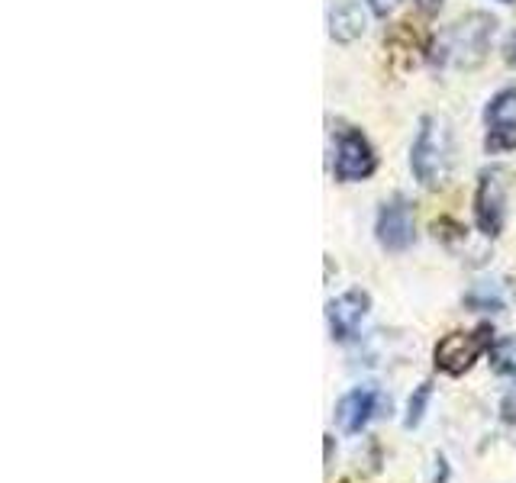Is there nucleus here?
Returning a JSON list of instances; mask_svg holds the SVG:
<instances>
[{
    "instance_id": "nucleus-14",
    "label": "nucleus",
    "mask_w": 516,
    "mask_h": 483,
    "mask_svg": "<svg viewBox=\"0 0 516 483\" xmlns=\"http://www.w3.org/2000/svg\"><path fill=\"white\" fill-rule=\"evenodd\" d=\"M507 62L516 68V36H510V46H507Z\"/></svg>"
},
{
    "instance_id": "nucleus-4",
    "label": "nucleus",
    "mask_w": 516,
    "mask_h": 483,
    "mask_svg": "<svg viewBox=\"0 0 516 483\" xmlns=\"http://www.w3.org/2000/svg\"><path fill=\"white\" fill-rule=\"evenodd\" d=\"M368 306H371V300L365 290H346V294H339L336 300H329L326 319H329L333 339H339V342L355 339L358 326H362V319L368 316Z\"/></svg>"
},
{
    "instance_id": "nucleus-7",
    "label": "nucleus",
    "mask_w": 516,
    "mask_h": 483,
    "mask_svg": "<svg viewBox=\"0 0 516 483\" xmlns=\"http://www.w3.org/2000/svg\"><path fill=\"white\" fill-rule=\"evenodd\" d=\"M475 216L487 236H497L500 226H504V181H500V174H484L481 178Z\"/></svg>"
},
{
    "instance_id": "nucleus-1",
    "label": "nucleus",
    "mask_w": 516,
    "mask_h": 483,
    "mask_svg": "<svg viewBox=\"0 0 516 483\" xmlns=\"http://www.w3.org/2000/svg\"><path fill=\"white\" fill-rule=\"evenodd\" d=\"M494 33V20L484 17V13H475L462 23H455L446 36L439 39V55L436 62L442 65H478L484 52H487V39Z\"/></svg>"
},
{
    "instance_id": "nucleus-16",
    "label": "nucleus",
    "mask_w": 516,
    "mask_h": 483,
    "mask_svg": "<svg viewBox=\"0 0 516 483\" xmlns=\"http://www.w3.org/2000/svg\"><path fill=\"white\" fill-rule=\"evenodd\" d=\"M504 4H510V0H504Z\"/></svg>"
},
{
    "instance_id": "nucleus-2",
    "label": "nucleus",
    "mask_w": 516,
    "mask_h": 483,
    "mask_svg": "<svg viewBox=\"0 0 516 483\" xmlns=\"http://www.w3.org/2000/svg\"><path fill=\"white\" fill-rule=\"evenodd\" d=\"M413 174L423 184H439L449 171V129L436 120H423V129L417 142H413Z\"/></svg>"
},
{
    "instance_id": "nucleus-13",
    "label": "nucleus",
    "mask_w": 516,
    "mask_h": 483,
    "mask_svg": "<svg viewBox=\"0 0 516 483\" xmlns=\"http://www.w3.org/2000/svg\"><path fill=\"white\" fill-rule=\"evenodd\" d=\"M368 4H371V10L378 13V17H387V13H391L400 4V0H368Z\"/></svg>"
},
{
    "instance_id": "nucleus-9",
    "label": "nucleus",
    "mask_w": 516,
    "mask_h": 483,
    "mask_svg": "<svg viewBox=\"0 0 516 483\" xmlns=\"http://www.w3.org/2000/svg\"><path fill=\"white\" fill-rule=\"evenodd\" d=\"M329 33L339 42H352L365 33V13L358 4H342L333 10V17H329Z\"/></svg>"
},
{
    "instance_id": "nucleus-5",
    "label": "nucleus",
    "mask_w": 516,
    "mask_h": 483,
    "mask_svg": "<svg viewBox=\"0 0 516 483\" xmlns=\"http://www.w3.org/2000/svg\"><path fill=\"white\" fill-rule=\"evenodd\" d=\"M381 406V393L375 387H355L336 403V426L346 435H358Z\"/></svg>"
},
{
    "instance_id": "nucleus-12",
    "label": "nucleus",
    "mask_w": 516,
    "mask_h": 483,
    "mask_svg": "<svg viewBox=\"0 0 516 483\" xmlns=\"http://www.w3.org/2000/svg\"><path fill=\"white\" fill-rule=\"evenodd\" d=\"M510 110H516V91H504V94H500V97L494 100V104L487 107V120L500 123Z\"/></svg>"
},
{
    "instance_id": "nucleus-11",
    "label": "nucleus",
    "mask_w": 516,
    "mask_h": 483,
    "mask_svg": "<svg viewBox=\"0 0 516 483\" xmlns=\"http://www.w3.org/2000/svg\"><path fill=\"white\" fill-rule=\"evenodd\" d=\"M507 149H516V123L500 120L487 133V152H507Z\"/></svg>"
},
{
    "instance_id": "nucleus-6",
    "label": "nucleus",
    "mask_w": 516,
    "mask_h": 483,
    "mask_svg": "<svg viewBox=\"0 0 516 483\" xmlns=\"http://www.w3.org/2000/svg\"><path fill=\"white\" fill-rule=\"evenodd\" d=\"M378 242L387 252H404L413 242V213L404 200L384 203V210L378 213Z\"/></svg>"
},
{
    "instance_id": "nucleus-15",
    "label": "nucleus",
    "mask_w": 516,
    "mask_h": 483,
    "mask_svg": "<svg viewBox=\"0 0 516 483\" xmlns=\"http://www.w3.org/2000/svg\"><path fill=\"white\" fill-rule=\"evenodd\" d=\"M420 4H423L426 10H433V7H439V4H442V0H420Z\"/></svg>"
},
{
    "instance_id": "nucleus-8",
    "label": "nucleus",
    "mask_w": 516,
    "mask_h": 483,
    "mask_svg": "<svg viewBox=\"0 0 516 483\" xmlns=\"http://www.w3.org/2000/svg\"><path fill=\"white\" fill-rule=\"evenodd\" d=\"M371 171H375V155H371L368 142L358 133L342 136L339 152H336V174L339 178L342 181H362Z\"/></svg>"
},
{
    "instance_id": "nucleus-10",
    "label": "nucleus",
    "mask_w": 516,
    "mask_h": 483,
    "mask_svg": "<svg viewBox=\"0 0 516 483\" xmlns=\"http://www.w3.org/2000/svg\"><path fill=\"white\" fill-rule=\"evenodd\" d=\"M429 400H433V384H420L417 390H413V397L407 403V416H404V426L407 429H417L423 416H426V406Z\"/></svg>"
},
{
    "instance_id": "nucleus-3",
    "label": "nucleus",
    "mask_w": 516,
    "mask_h": 483,
    "mask_svg": "<svg viewBox=\"0 0 516 483\" xmlns=\"http://www.w3.org/2000/svg\"><path fill=\"white\" fill-rule=\"evenodd\" d=\"M487 345H491V329H487V326H481L475 332H452L433 351L436 368L442 374H452V377L465 374L471 364L484 355Z\"/></svg>"
}]
</instances>
